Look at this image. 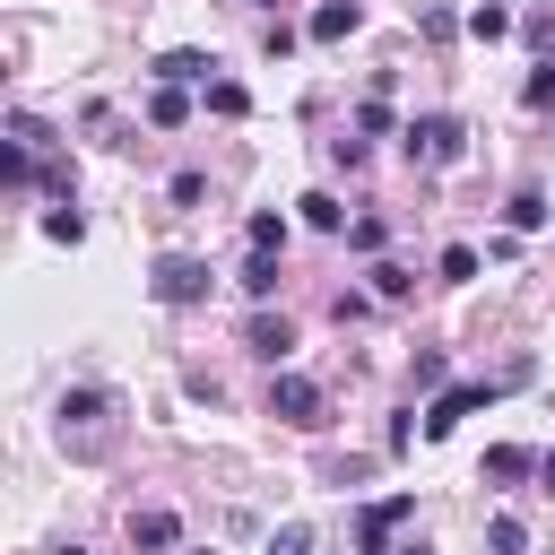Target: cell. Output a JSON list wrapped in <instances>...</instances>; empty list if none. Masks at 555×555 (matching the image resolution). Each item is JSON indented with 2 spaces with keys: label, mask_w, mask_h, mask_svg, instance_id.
Listing matches in <instances>:
<instances>
[{
  "label": "cell",
  "mask_w": 555,
  "mask_h": 555,
  "mask_svg": "<svg viewBox=\"0 0 555 555\" xmlns=\"http://www.w3.org/2000/svg\"><path fill=\"white\" fill-rule=\"evenodd\" d=\"M295 208H304V225H321V234H338V225H347V208H338L330 191H304Z\"/></svg>",
  "instance_id": "obj_14"
},
{
  "label": "cell",
  "mask_w": 555,
  "mask_h": 555,
  "mask_svg": "<svg viewBox=\"0 0 555 555\" xmlns=\"http://www.w3.org/2000/svg\"><path fill=\"white\" fill-rule=\"evenodd\" d=\"M356 26H364V0H321L312 9V43H347Z\"/></svg>",
  "instance_id": "obj_9"
},
{
  "label": "cell",
  "mask_w": 555,
  "mask_h": 555,
  "mask_svg": "<svg viewBox=\"0 0 555 555\" xmlns=\"http://www.w3.org/2000/svg\"><path fill=\"white\" fill-rule=\"evenodd\" d=\"M251 251H286V217H278V208L251 217Z\"/></svg>",
  "instance_id": "obj_19"
},
{
  "label": "cell",
  "mask_w": 555,
  "mask_h": 555,
  "mask_svg": "<svg viewBox=\"0 0 555 555\" xmlns=\"http://www.w3.org/2000/svg\"><path fill=\"white\" fill-rule=\"evenodd\" d=\"M260 555H312V529H304V520H286V529L260 546Z\"/></svg>",
  "instance_id": "obj_21"
},
{
  "label": "cell",
  "mask_w": 555,
  "mask_h": 555,
  "mask_svg": "<svg viewBox=\"0 0 555 555\" xmlns=\"http://www.w3.org/2000/svg\"><path fill=\"white\" fill-rule=\"evenodd\" d=\"M43 234H52V243H78V234H87V217H78V208H52V217H43Z\"/></svg>",
  "instance_id": "obj_23"
},
{
  "label": "cell",
  "mask_w": 555,
  "mask_h": 555,
  "mask_svg": "<svg viewBox=\"0 0 555 555\" xmlns=\"http://www.w3.org/2000/svg\"><path fill=\"white\" fill-rule=\"evenodd\" d=\"M442 278H451V286H468V278H477V251H468V243H451V251H442Z\"/></svg>",
  "instance_id": "obj_24"
},
{
  "label": "cell",
  "mask_w": 555,
  "mask_h": 555,
  "mask_svg": "<svg viewBox=\"0 0 555 555\" xmlns=\"http://www.w3.org/2000/svg\"><path fill=\"white\" fill-rule=\"evenodd\" d=\"M486 555H529V529H520L512 512H494V520H486Z\"/></svg>",
  "instance_id": "obj_13"
},
{
  "label": "cell",
  "mask_w": 555,
  "mask_h": 555,
  "mask_svg": "<svg viewBox=\"0 0 555 555\" xmlns=\"http://www.w3.org/2000/svg\"><path fill=\"white\" fill-rule=\"evenodd\" d=\"M208 113H217V121H234V113H251V95H243L234 78H208Z\"/></svg>",
  "instance_id": "obj_17"
},
{
  "label": "cell",
  "mask_w": 555,
  "mask_h": 555,
  "mask_svg": "<svg viewBox=\"0 0 555 555\" xmlns=\"http://www.w3.org/2000/svg\"><path fill=\"white\" fill-rule=\"evenodd\" d=\"M529 104H538V113H555V69H538V78H529Z\"/></svg>",
  "instance_id": "obj_25"
},
{
  "label": "cell",
  "mask_w": 555,
  "mask_h": 555,
  "mask_svg": "<svg viewBox=\"0 0 555 555\" xmlns=\"http://www.w3.org/2000/svg\"><path fill=\"white\" fill-rule=\"evenodd\" d=\"M468 35H477V43H494V35H512V17H503V9H494V0H486V9H477V17H468Z\"/></svg>",
  "instance_id": "obj_22"
},
{
  "label": "cell",
  "mask_w": 555,
  "mask_h": 555,
  "mask_svg": "<svg viewBox=\"0 0 555 555\" xmlns=\"http://www.w3.org/2000/svg\"><path fill=\"white\" fill-rule=\"evenodd\" d=\"M494 9H503V0H494Z\"/></svg>",
  "instance_id": "obj_28"
},
{
  "label": "cell",
  "mask_w": 555,
  "mask_h": 555,
  "mask_svg": "<svg viewBox=\"0 0 555 555\" xmlns=\"http://www.w3.org/2000/svg\"><path fill=\"white\" fill-rule=\"evenodd\" d=\"M269 416H278V425H321V382L278 373V382H269Z\"/></svg>",
  "instance_id": "obj_5"
},
{
  "label": "cell",
  "mask_w": 555,
  "mask_h": 555,
  "mask_svg": "<svg viewBox=\"0 0 555 555\" xmlns=\"http://www.w3.org/2000/svg\"><path fill=\"white\" fill-rule=\"evenodd\" d=\"M460 139H468V130H460L451 113H416V121H408V156H416V165H460Z\"/></svg>",
  "instance_id": "obj_2"
},
{
  "label": "cell",
  "mask_w": 555,
  "mask_h": 555,
  "mask_svg": "<svg viewBox=\"0 0 555 555\" xmlns=\"http://www.w3.org/2000/svg\"><path fill=\"white\" fill-rule=\"evenodd\" d=\"M399 520H416V494H390V503H373L364 520H356V555H390V529Z\"/></svg>",
  "instance_id": "obj_6"
},
{
  "label": "cell",
  "mask_w": 555,
  "mask_h": 555,
  "mask_svg": "<svg viewBox=\"0 0 555 555\" xmlns=\"http://www.w3.org/2000/svg\"><path fill=\"white\" fill-rule=\"evenodd\" d=\"M529 468H538V460H529L520 442H494V451H486V477H494V486H512V477H529Z\"/></svg>",
  "instance_id": "obj_12"
},
{
  "label": "cell",
  "mask_w": 555,
  "mask_h": 555,
  "mask_svg": "<svg viewBox=\"0 0 555 555\" xmlns=\"http://www.w3.org/2000/svg\"><path fill=\"white\" fill-rule=\"evenodd\" d=\"M494 390H503V382H451V390H434V408H425V442H442V434H451L460 416H477Z\"/></svg>",
  "instance_id": "obj_4"
},
{
  "label": "cell",
  "mask_w": 555,
  "mask_h": 555,
  "mask_svg": "<svg viewBox=\"0 0 555 555\" xmlns=\"http://www.w3.org/2000/svg\"><path fill=\"white\" fill-rule=\"evenodd\" d=\"M408 286H416V278H408V269H399V260H382V269H373V295H382V304H399V295H408Z\"/></svg>",
  "instance_id": "obj_20"
},
{
  "label": "cell",
  "mask_w": 555,
  "mask_h": 555,
  "mask_svg": "<svg viewBox=\"0 0 555 555\" xmlns=\"http://www.w3.org/2000/svg\"><path fill=\"white\" fill-rule=\"evenodd\" d=\"M243 295H278V251H251L243 260Z\"/></svg>",
  "instance_id": "obj_18"
},
{
  "label": "cell",
  "mask_w": 555,
  "mask_h": 555,
  "mask_svg": "<svg viewBox=\"0 0 555 555\" xmlns=\"http://www.w3.org/2000/svg\"><path fill=\"white\" fill-rule=\"evenodd\" d=\"M416 35H425V43H451V35H460V17H451L442 0H425V9H416Z\"/></svg>",
  "instance_id": "obj_16"
},
{
  "label": "cell",
  "mask_w": 555,
  "mask_h": 555,
  "mask_svg": "<svg viewBox=\"0 0 555 555\" xmlns=\"http://www.w3.org/2000/svg\"><path fill=\"white\" fill-rule=\"evenodd\" d=\"M130 546L139 555H165V546H182V520L156 503V512H130Z\"/></svg>",
  "instance_id": "obj_8"
},
{
  "label": "cell",
  "mask_w": 555,
  "mask_h": 555,
  "mask_svg": "<svg viewBox=\"0 0 555 555\" xmlns=\"http://www.w3.org/2000/svg\"><path fill=\"white\" fill-rule=\"evenodd\" d=\"M61 451L69 460H104L113 451V390H69L61 399Z\"/></svg>",
  "instance_id": "obj_1"
},
{
  "label": "cell",
  "mask_w": 555,
  "mask_h": 555,
  "mask_svg": "<svg viewBox=\"0 0 555 555\" xmlns=\"http://www.w3.org/2000/svg\"><path fill=\"white\" fill-rule=\"evenodd\" d=\"M208 52H156V87H208Z\"/></svg>",
  "instance_id": "obj_10"
},
{
  "label": "cell",
  "mask_w": 555,
  "mask_h": 555,
  "mask_svg": "<svg viewBox=\"0 0 555 555\" xmlns=\"http://www.w3.org/2000/svg\"><path fill=\"white\" fill-rule=\"evenodd\" d=\"M147 121H156V130H182V121H191V95H182V87H156V95H147Z\"/></svg>",
  "instance_id": "obj_11"
},
{
  "label": "cell",
  "mask_w": 555,
  "mask_h": 555,
  "mask_svg": "<svg viewBox=\"0 0 555 555\" xmlns=\"http://www.w3.org/2000/svg\"><path fill=\"white\" fill-rule=\"evenodd\" d=\"M147 286H156V304H199V295H208V260H191V251H165V260L147 269Z\"/></svg>",
  "instance_id": "obj_3"
},
{
  "label": "cell",
  "mask_w": 555,
  "mask_h": 555,
  "mask_svg": "<svg viewBox=\"0 0 555 555\" xmlns=\"http://www.w3.org/2000/svg\"><path fill=\"white\" fill-rule=\"evenodd\" d=\"M538 477H546V486H555V451H546V460H538Z\"/></svg>",
  "instance_id": "obj_26"
},
{
  "label": "cell",
  "mask_w": 555,
  "mask_h": 555,
  "mask_svg": "<svg viewBox=\"0 0 555 555\" xmlns=\"http://www.w3.org/2000/svg\"><path fill=\"white\" fill-rule=\"evenodd\" d=\"M399 555H434V546H425V538H408V546H399Z\"/></svg>",
  "instance_id": "obj_27"
},
{
  "label": "cell",
  "mask_w": 555,
  "mask_h": 555,
  "mask_svg": "<svg viewBox=\"0 0 555 555\" xmlns=\"http://www.w3.org/2000/svg\"><path fill=\"white\" fill-rule=\"evenodd\" d=\"M503 217H512V234H538V225H546V191H512Z\"/></svg>",
  "instance_id": "obj_15"
},
{
  "label": "cell",
  "mask_w": 555,
  "mask_h": 555,
  "mask_svg": "<svg viewBox=\"0 0 555 555\" xmlns=\"http://www.w3.org/2000/svg\"><path fill=\"white\" fill-rule=\"evenodd\" d=\"M243 338H251V356H269V364H286V356H295V321H286V312H251V330H243Z\"/></svg>",
  "instance_id": "obj_7"
}]
</instances>
